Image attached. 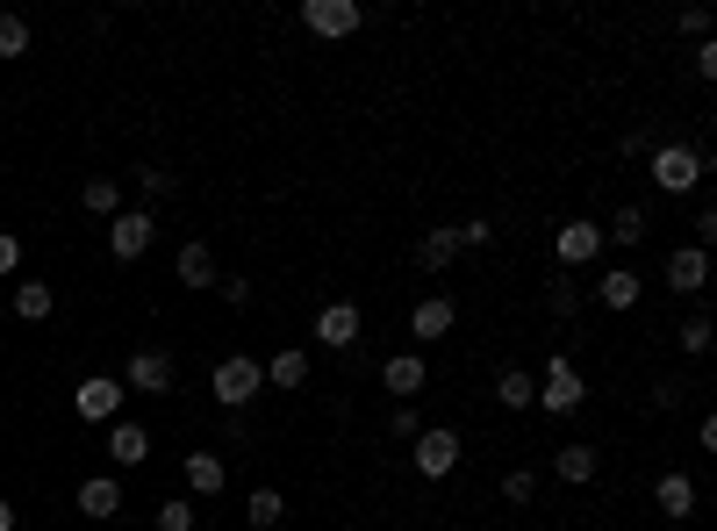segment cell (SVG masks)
<instances>
[{
	"instance_id": "obj_1",
	"label": "cell",
	"mask_w": 717,
	"mask_h": 531,
	"mask_svg": "<svg viewBox=\"0 0 717 531\" xmlns=\"http://www.w3.org/2000/svg\"><path fill=\"white\" fill-rule=\"evenodd\" d=\"M704 173H710V159H704V151H689V144H660V151H653V187H660V194L704 187Z\"/></svg>"
},
{
	"instance_id": "obj_2",
	"label": "cell",
	"mask_w": 717,
	"mask_h": 531,
	"mask_svg": "<svg viewBox=\"0 0 717 531\" xmlns=\"http://www.w3.org/2000/svg\"><path fill=\"white\" fill-rule=\"evenodd\" d=\"M122 396H130V388H122L115 374H94V381L72 388V417H80V423H115L122 417Z\"/></svg>"
},
{
	"instance_id": "obj_3",
	"label": "cell",
	"mask_w": 717,
	"mask_h": 531,
	"mask_svg": "<svg viewBox=\"0 0 717 531\" xmlns=\"http://www.w3.org/2000/svg\"><path fill=\"white\" fill-rule=\"evenodd\" d=\"M266 388V367H258L252 353H231V359H216V402H231V409H244Z\"/></svg>"
},
{
	"instance_id": "obj_4",
	"label": "cell",
	"mask_w": 717,
	"mask_h": 531,
	"mask_svg": "<svg viewBox=\"0 0 717 531\" xmlns=\"http://www.w3.org/2000/svg\"><path fill=\"white\" fill-rule=\"evenodd\" d=\"M582 402H588V388H582V374H574V359H553V367H545V381H539V409L574 417Z\"/></svg>"
},
{
	"instance_id": "obj_5",
	"label": "cell",
	"mask_w": 717,
	"mask_h": 531,
	"mask_svg": "<svg viewBox=\"0 0 717 531\" xmlns=\"http://www.w3.org/2000/svg\"><path fill=\"white\" fill-rule=\"evenodd\" d=\"M409 446H417V474L423 481H445L452 467H460V438H452V431H417Z\"/></svg>"
},
{
	"instance_id": "obj_6",
	"label": "cell",
	"mask_w": 717,
	"mask_h": 531,
	"mask_svg": "<svg viewBox=\"0 0 717 531\" xmlns=\"http://www.w3.org/2000/svg\"><path fill=\"white\" fill-rule=\"evenodd\" d=\"M151 231H158V223H151L144 208H122V216H109V252H115V259H144Z\"/></svg>"
},
{
	"instance_id": "obj_7",
	"label": "cell",
	"mask_w": 717,
	"mask_h": 531,
	"mask_svg": "<svg viewBox=\"0 0 717 531\" xmlns=\"http://www.w3.org/2000/svg\"><path fill=\"white\" fill-rule=\"evenodd\" d=\"M452 324H460V309H452V295H423L417 309H409V338H417V345H438V338H445Z\"/></svg>"
},
{
	"instance_id": "obj_8",
	"label": "cell",
	"mask_w": 717,
	"mask_h": 531,
	"mask_svg": "<svg viewBox=\"0 0 717 531\" xmlns=\"http://www.w3.org/2000/svg\"><path fill=\"white\" fill-rule=\"evenodd\" d=\"M301 22H309L316 37H352L366 14H359V0H309V8H301Z\"/></svg>"
},
{
	"instance_id": "obj_9",
	"label": "cell",
	"mask_w": 717,
	"mask_h": 531,
	"mask_svg": "<svg viewBox=\"0 0 717 531\" xmlns=\"http://www.w3.org/2000/svg\"><path fill=\"white\" fill-rule=\"evenodd\" d=\"M316 345H359V302H324L316 309Z\"/></svg>"
},
{
	"instance_id": "obj_10",
	"label": "cell",
	"mask_w": 717,
	"mask_h": 531,
	"mask_svg": "<svg viewBox=\"0 0 717 531\" xmlns=\"http://www.w3.org/2000/svg\"><path fill=\"white\" fill-rule=\"evenodd\" d=\"M122 388L165 396V388H173V359H165V353H130V367H122Z\"/></svg>"
},
{
	"instance_id": "obj_11",
	"label": "cell",
	"mask_w": 717,
	"mask_h": 531,
	"mask_svg": "<svg viewBox=\"0 0 717 531\" xmlns=\"http://www.w3.org/2000/svg\"><path fill=\"white\" fill-rule=\"evenodd\" d=\"M603 252V223H560V266H588Z\"/></svg>"
},
{
	"instance_id": "obj_12",
	"label": "cell",
	"mask_w": 717,
	"mask_h": 531,
	"mask_svg": "<svg viewBox=\"0 0 717 531\" xmlns=\"http://www.w3.org/2000/svg\"><path fill=\"white\" fill-rule=\"evenodd\" d=\"M704 280H710V252H696V245L667 252V287H675V295H696Z\"/></svg>"
},
{
	"instance_id": "obj_13",
	"label": "cell",
	"mask_w": 717,
	"mask_h": 531,
	"mask_svg": "<svg viewBox=\"0 0 717 531\" xmlns=\"http://www.w3.org/2000/svg\"><path fill=\"white\" fill-rule=\"evenodd\" d=\"M380 381H388V396H417V388L431 381V367H423V353H395L388 367H380Z\"/></svg>"
},
{
	"instance_id": "obj_14",
	"label": "cell",
	"mask_w": 717,
	"mask_h": 531,
	"mask_svg": "<svg viewBox=\"0 0 717 531\" xmlns=\"http://www.w3.org/2000/svg\"><path fill=\"white\" fill-rule=\"evenodd\" d=\"M638 295H646V280H638L632 266H617V273H603V280H596V302H603V309H632Z\"/></svg>"
},
{
	"instance_id": "obj_15",
	"label": "cell",
	"mask_w": 717,
	"mask_h": 531,
	"mask_svg": "<svg viewBox=\"0 0 717 531\" xmlns=\"http://www.w3.org/2000/svg\"><path fill=\"white\" fill-rule=\"evenodd\" d=\"M223 481H231V467L216 452H187V496H223Z\"/></svg>"
},
{
	"instance_id": "obj_16",
	"label": "cell",
	"mask_w": 717,
	"mask_h": 531,
	"mask_svg": "<svg viewBox=\"0 0 717 531\" xmlns=\"http://www.w3.org/2000/svg\"><path fill=\"white\" fill-rule=\"evenodd\" d=\"M80 510H86V518H115V510H122V481L115 474L80 481Z\"/></svg>"
},
{
	"instance_id": "obj_17",
	"label": "cell",
	"mask_w": 717,
	"mask_h": 531,
	"mask_svg": "<svg viewBox=\"0 0 717 531\" xmlns=\"http://www.w3.org/2000/svg\"><path fill=\"white\" fill-rule=\"evenodd\" d=\"M144 452H151V431H144V423H115V431H109V460L115 467H136Z\"/></svg>"
},
{
	"instance_id": "obj_18",
	"label": "cell",
	"mask_w": 717,
	"mask_h": 531,
	"mask_svg": "<svg viewBox=\"0 0 717 531\" xmlns=\"http://www.w3.org/2000/svg\"><path fill=\"white\" fill-rule=\"evenodd\" d=\"M653 496H660L667 518H689V510H696V481L689 474H660V481H653Z\"/></svg>"
},
{
	"instance_id": "obj_19",
	"label": "cell",
	"mask_w": 717,
	"mask_h": 531,
	"mask_svg": "<svg viewBox=\"0 0 717 531\" xmlns=\"http://www.w3.org/2000/svg\"><path fill=\"white\" fill-rule=\"evenodd\" d=\"M51 309H58V295L43 280H22V287H14V316H22V324H43Z\"/></svg>"
},
{
	"instance_id": "obj_20",
	"label": "cell",
	"mask_w": 717,
	"mask_h": 531,
	"mask_svg": "<svg viewBox=\"0 0 717 531\" xmlns=\"http://www.w3.org/2000/svg\"><path fill=\"white\" fill-rule=\"evenodd\" d=\"M266 381H273V388H301V381H309V353H301V345H287V353H273Z\"/></svg>"
},
{
	"instance_id": "obj_21",
	"label": "cell",
	"mask_w": 717,
	"mask_h": 531,
	"mask_svg": "<svg viewBox=\"0 0 717 531\" xmlns=\"http://www.w3.org/2000/svg\"><path fill=\"white\" fill-rule=\"evenodd\" d=\"M180 280L187 287H216V252L208 245H180Z\"/></svg>"
},
{
	"instance_id": "obj_22",
	"label": "cell",
	"mask_w": 717,
	"mask_h": 531,
	"mask_svg": "<svg viewBox=\"0 0 717 531\" xmlns=\"http://www.w3.org/2000/svg\"><path fill=\"white\" fill-rule=\"evenodd\" d=\"M452 259H460V231H431V237H423V245H417V266H452Z\"/></svg>"
},
{
	"instance_id": "obj_23",
	"label": "cell",
	"mask_w": 717,
	"mask_h": 531,
	"mask_svg": "<svg viewBox=\"0 0 717 531\" xmlns=\"http://www.w3.org/2000/svg\"><path fill=\"white\" fill-rule=\"evenodd\" d=\"M495 396H502V409H539V381H531V374H502V388H495Z\"/></svg>"
},
{
	"instance_id": "obj_24",
	"label": "cell",
	"mask_w": 717,
	"mask_h": 531,
	"mask_svg": "<svg viewBox=\"0 0 717 531\" xmlns=\"http://www.w3.org/2000/svg\"><path fill=\"white\" fill-rule=\"evenodd\" d=\"M244 518H252L258 531H273L287 518V503H280V489H252V503H244Z\"/></svg>"
},
{
	"instance_id": "obj_25",
	"label": "cell",
	"mask_w": 717,
	"mask_h": 531,
	"mask_svg": "<svg viewBox=\"0 0 717 531\" xmlns=\"http://www.w3.org/2000/svg\"><path fill=\"white\" fill-rule=\"evenodd\" d=\"M617 237V245H646V208H617L610 216V231H603V245Z\"/></svg>"
},
{
	"instance_id": "obj_26",
	"label": "cell",
	"mask_w": 717,
	"mask_h": 531,
	"mask_svg": "<svg viewBox=\"0 0 717 531\" xmlns=\"http://www.w3.org/2000/svg\"><path fill=\"white\" fill-rule=\"evenodd\" d=\"M560 481H596V452H588V446H560Z\"/></svg>"
},
{
	"instance_id": "obj_27",
	"label": "cell",
	"mask_w": 717,
	"mask_h": 531,
	"mask_svg": "<svg viewBox=\"0 0 717 531\" xmlns=\"http://www.w3.org/2000/svg\"><path fill=\"white\" fill-rule=\"evenodd\" d=\"M80 202L94 208V216H122V187H115V180H86V187H80Z\"/></svg>"
},
{
	"instance_id": "obj_28",
	"label": "cell",
	"mask_w": 717,
	"mask_h": 531,
	"mask_svg": "<svg viewBox=\"0 0 717 531\" xmlns=\"http://www.w3.org/2000/svg\"><path fill=\"white\" fill-rule=\"evenodd\" d=\"M29 51V22L22 14H0V58H22Z\"/></svg>"
},
{
	"instance_id": "obj_29",
	"label": "cell",
	"mask_w": 717,
	"mask_h": 531,
	"mask_svg": "<svg viewBox=\"0 0 717 531\" xmlns=\"http://www.w3.org/2000/svg\"><path fill=\"white\" fill-rule=\"evenodd\" d=\"M502 496H510V503H531V496H539V474H531V467H510V474H502Z\"/></svg>"
},
{
	"instance_id": "obj_30",
	"label": "cell",
	"mask_w": 717,
	"mask_h": 531,
	"mask_svg": "<svg viewBox=\"0 0 717 531\" xmlns=\"http://www.w3.org/2000/svg\"><path fill=\"white\" fill-rule=\"evenodd\" d=\"M158 531H194V503L180 496V503H158Z\"/></svg>"
},
{
	"instance_id": "obj_31",
	"label": "cell",
	"mask_w": 717,
	"mask_h": 531,
	"mask_svg": "<svg viewBox=\"0 0 717 531\" xmlns=\"http://www.w3.org/2000/svg\"><path fill=\"white\" fill-rule=\"evenodd\" d=\"M682 353H710V316H689V324H682Z\"/></svg>"
},
{
	"instance_id": "obj_32",
	"label": "cell",
	"mask_w": 717,
	"mask_h": 531,
	"mask_svg": "<svg viewBox=\"0 0 717 531\" xmlns=\"http://www.w3.org/2000/svg\"><path fill=\"white\" fill-rule=\"evenodd\" d=\"M14 266H22V237H14V231H0V280H8Z\"/></svg>"
},
{
	"instance_id": "obj_33",
	"label": "cell",
	"mask_w": 717,
	"mask_h": 531,
	"mask_svg": "<svg viewBox=\"0 0 717 531\" xmlns=\"http://www.w3.org/2000/svg\"><path fill=\"white\" fill-rule=\"evenodd\" d=\"M388 431H395V438H417V409L395 402V409H388Z\"/></svg>"
},
{
	"instance_id": "obj_34",
	"label": "cell",
	"mask_w": 717,
	"mask_h": 531,
	"mask_svg": "<svg viewBox=\"0 0 717 531\" xmlns=\"http://www.w3.org/2000/svg\"><path fill=\"white\" fill-rule=\"evenodd\" d=\"M488 237H495V223H460V252L467 245H488Z\"/></svg>"
},
{
	"instance_id": "obj_35",
	"label": "cell",
	"mask_w": 717,
	"mask_h": 531,
	"mask_svg": "<svg viewBox=\"0 0 717 531\" xmlns=\"http://www.w3.org/2000/svg\"><path fill=\"white\" fill-rule=\"evenodd\" d=\"M0 531H14V503H8V496H0Z\"/></svg>"
}]
</instances>
